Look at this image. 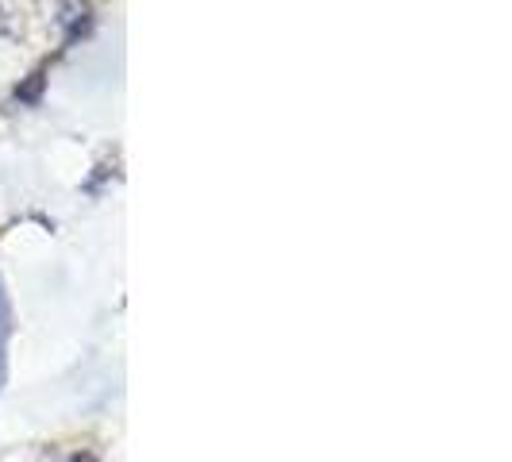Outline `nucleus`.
<instances>
[{"label": "nucleus", "mask_w": 512, "mask_h": 462, "mask_svg": "<svg viewBox=\"0 0 512 462\" xmlns=\"http://www.w3.org/2000/svg\"><path fill=\"white\" fill-rule=\"evenodd\" d=\"M31 20V4L27 0H0V35L4 39H20Z\"/></svg>", "instance_id": "f257e3e1"}, {"label": "nucleus", "mask_w": 512, "mask_h": 462, "mask_svg": "<svg viewBox=\"0 0 512 462\" xmlns=\"http://www.w3.org/2000/svg\"><path fill=\"white\" fill-rule=\"evenodd\" d=\"M74 462H93V459H89V455H77V459Z\"/></svg>", "instance_id": "f03ea898"}]
</instances>
